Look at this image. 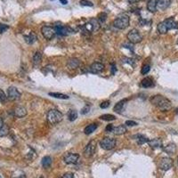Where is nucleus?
Masks as SVG:
<instances>
[{"label": "nucleus", "mask_w": 178, "mask_h": 178, "mask_svg": "<svg viewBox=\"0 0 178 178\" xmlns=\"http://www.w3.org/2000/svg\"><path fill=\"white\" fill-rule=\"evenodd\" d=\"M166 26L168 28V29H178V23L173 19V18H168L167 20L164 21Z\"/></svg>", "instance_id": "f3484780"}, {"label": "nucleus", "mask_w": 178, "mask_h": 178, "mask_svg": "<svg viewBox=\"0 0 178 178\" xmlns=\"http://www.w3.org/2000/svg\"><path fill=\"white\" fill-rule=\"evenodd\" d=\"M49 95L53 98H57V99H62V100H67L69 99V96L67 95L64 94H60V93H49Z\"/></svg>", "instance_id": "c85d7f7f"}, {"label": "nucleus", "mask_w": 178, "mask_h": 178, "mask_svg": "<svg viewBox=\"0 0 178 178\" xmlns=\"http://www.w3.org/2000/svg\"><path fill=\"white\" fill-rule=\"evenodd\" d=\"M116 143H117V141L114 138H110V137H105L103 139L101 140L100 142V146L106 150V151H110V150H112L114 149L116 146Z\"/></svg>", "instance_id": "39448f33"}, {"label": "nucleus", "mask_w": 178, "mask_h": 178, "mask_svg": "<svg viewBox=\"0 0 178 178\" xmlns=\"http://www.w3.org/2000/svg\"><path fill=\"white\" fill-rule=\"evenodd\" d=\"M141 86L144 88H148V87H152L154 86V82L151 78H145L142 80L141 82Z\"/></svg>", "instance_id": "b1692460"}, {"label": "nucleus", "mask_w": 178, "mask_h": 178, "mask_svg": "<svg viewBox=\"0 0 178 178\" xmlns=\"http://www.w3.org/2000/svg\"><path fill=\"white\" fill-rule=\"evenodd\" d=\"M163 150L166 153H168L169 155H173V154H175V152L176 151V146L175 143L171 142V143H168Z\"/></svg>", "instance_id": "4be33fe9"}, {"label": "nucleus", "mask_w": 178, "mask_h": 178, "mask_svg": "<svg viewBox=\"0 0 178 178\" xmlns=\"http://www.w3.org/2000/svg\"><path fill=\"white\" fill-rule=\"evenodd\" d=\"M80 62L79 61V59H76V58H71V59H69L68 62H67V66L71 69V70H75L77 68H79V66Z\"/></svg>", "instance_id": "aec40b11"}, {"label": "nucleus", "mask_w": 178, "mask_h": 178, "mask_svg": "<svg viewBox=\"0 0 178 178\" xmlns=\"http://www.w3.org/2000/svg\"><path fill=\"white\" fill-rule=\"evenodd\" d=\"M104 65L101 62H94L91 66H90V71L93 73H97V72H102L104 70Z\"/></svg>", "instance_id": "ddd939ff"}, {"label": "nucleus", "mask_w": 178, "mask_h": 178, "mask_svg": "<svg viewBox=\"0 0 178 178\" xmlns=\"http://www.w3.org/2000/svg\"><path fill=\"white\" fill-rule=\"evenodd\" d=\"M176 114H177V115H178V108H177V109H176Z\"/></svg>", "instance_id": "3c124183"}, {"label": "nucleus", "mask_w": 178, "mask_h": 178, "mask_svg": "<svg viewBox=\"0 0 178 178\" xmlns=\"http://www.w3.org/2000/svg\"><path fill=\"white\" fill-rule=\"evenodd\" d=\"M41 32H42V35L44 37L45 39L47 40H51L53 39L55 36V31H54V29L51 26H43L41 29Z\"/></svg>", "instance_id": "0eeeda50"}, {"label": "nucleus", "mask_w": 178, "mask_h": 178, "mask_svg": "<svg viewBox=\"0 0 178 178\" xmlns=\"http://www.w3.org/2000/svg\"><path fill=\"white\" fill-rule=\"evenodd\" d=\"M130 4H134V3H137V2H139L140 0H127Z\"/></svg>", "instance_id": "09e8293b"}, {"label": "nucleus", "mask_w": 178, "mask_h": 178, "mask_svg": "<svg viewBox=\"0 0 178 178\" xmlns=\"http://www.w3.org/2000/svg\"><path fill=\"white\" fill-rule=\"evenodd\" d=\"M100 119L104 120V121H112V120H115L116 117L111 114H104L100 117Z\"/></svg>", "instance_id": "473e14b6"}, {"label": "nucleus", "mask_w": 178, "mask_h": 178, "mask_svg": "<svg viewBox=\"0 0 178 178\" xmlns=\"http://www.w3.org/2000/svg\"><path fill=\"white\" fill-rule=\"evenodd\" d=\"M80 5L82 6H94V4L91 1H88V0H81Z\"/></svg>", "instance_id": "e433bc0d"}, {"label": "nucleus", "mask_w": 178, "mask_h": 178, "mask_svg": "<svg viewBox=\"0 0 178 178\" xmlns=\"http://www.w3.org/2000/svg\"><path fill=\"white\" fill-rule=\"evenodd\" d=\"M47 120L50 124H57L62 120V114L57 110H50L47 112Z\"/></svg>", "instance_id": "7ed1b4c3"}, {"label": "nucleus", "mask_w": 178, "mask_h": 178, "mask_svg": "<svg viewBox=\"0 0 178 178\" xmlns=\"http://www.w3.org/2000/svg\"><path fill=\"white\" fill-rule=\"evenodd\" d=\"M173 160L171 158H168V157H165V158H162L160 162V168L162 169V170H169L173 167Z\"/></svg>", "instance_id": "9d476101"}, {"label": "nucleus", "mask_w": 178, "mask_h": 178, "mask_svg": "<svg viewBox=\"0 0 178 178\" xmlns=\"http://www.w3.org/2000/svg\"><path fill=\"white\" fill-rule=\"evenodd\" d=\"M143 1H147V2H148V1H149V0H143Z\"/></svg>", "instance_id": "603ef678"}, {"label": "nucleus", "mask_w": 178, "mask_h": 178, "mask_svg": "<svg viewBox=\"0 0 178 178\" xmlns=\"http://www.w3.org/2000/svg\"><path fill=\"white\" fill-rule=\"evenodd\" d=\"M177 163H178V158H177Z\"/></svg>", "instance_id": "5fc2aeb1"}, {"label": "nucleus", "mask_w": 178, "mask_h": 178, "mask_svg": "<svg viewBox=\"0 0 178 178\" xmlns=\"http://www.w3.org/2000/svg\"><path fill=\"white\" fill-rule=\"evenodd\" d=\"M41 164L43 166L44 168H47L51 166L52 164V158L50 156H45L42 159V161H41Z\"/></svg>", "instance_id": "bb28decb"}, {"label": "nucleus", "mask_w": 178, "mask_h": 178, "mask_svg": "<svg viewBox=\"0 0 178 178\" xmlns=\"http://www.w3.org/2000/svg\"><path fill=\"white\" fill-rule=\"evenodd\" d=\"M39 178H44V177H43V176H40V177H39Z\"/></svg>", "instance_id": "864d4df0"}, {"label": "nucleus", "mask_w": 178, "mask_h": 178, "mask_svg": "<svg viewBox=\"0 0 178 178\" xmlns=\"http://www.w3.org/2000/svg\"><path fill=\"white\" fill-rule=\"evenodd\" d=\"M95 150H96V142L95 140H93L86 146L85 151H84V156L87 159L91 158L95 154Z\"/></svg>", "instance_id": "423d86ee"}, {"label": "nucleus", "mask_w": 178, "mask_h": 178, "mask_svg": "<svg viewBox=\"0 0 178 178\" xmlns=\"http://www.w3.org/2000/svg\"><path fill=\"white\" fill-rule=\"evenodd\" d=\"M176 43H177V44H178V40H177V42H176Z\"/></svg>", "instance_id": "6e6d98bb"}, {"label": "nucleus", "mask_w": 178, "mask_h": 178, "mask_svg": "<svg viewBox=\"0 0 178 178\" xmlns=\"http://www.w3.org/2000/svg\"><path fill=\"white\" fill-rule=\"evenodd\" d=\"M8 29H9L8 25H6V24H3V23H0V34H2V33L6 32Z\"/></svg>", "instance_id": "58836bf2"}, {"label": "nucleus", "mask_w": 178, "mask_h": 178, "mask_svg": "<svg viewBox=\"0 0 178 178\" xmlns=\"http://www.w3.org/2000/svg\"><path fill=\"white\" fill-rule=\"evenodd\" d=\"M53 29H54L55 34L59 36H67L71 32H73V29L71 28L63 26V25H55Z\"/></svg>", "instance_id": "6e6552de"}, {"label": "nucleus", "mask_w": 178, "mask_h": 178, "mask_svg": "<svg viewBox=\"0 0 178 178\" xmlns=\"http://www.w3.org/2000/svg\"><path fill=\"white\" fill-rule=\"evenodd\" d=\"M3 126H4V121H3L2 118H0V128H1Z\"/></svg>", "instance_id": "8fccbe9b"}, {"label": "nucleus", "mask_w": 178, "mask_h": 178, "mask_svg": "<svg viewBox=\"0 0 178 178\" xmlns=\"http://www.w3.org/2000/svg\"><path fill=\"white\" fill-rule=\"evenodd\" d=\"M171 4V0H158L157 3V9L160 11L166 10Z\"/></svg>", "instance_id": "6ab92c4d"}, {"label": "nucleus", "mask_w": 178, "mask_h": 178, "mask_svg": "<svg viewBox=\"0 0 178 178\" xmlns=\"http://www.w3.org/2000/svg\"><path fill=\"white\" fill-rule=\"evenodd\" d=\"M150 71H151V66L149 64H145V65L142 66V70H141V73H142V75H146L147 73H149Z\"/></svg>", "instance_id": "f704fd0d"}, {"label": "nucleus", "mask_w": 178, "mask_h": 178, "mask_svg": "<svg viewBox=\"0 0 178 178\" xmlns=\"http://www.w3.org/2000/svg\"><path fill=\"white\" fill-rule=\"evenodd\" d=\"M127 129H126V125H120L118 126H116L113 128L112 133L116 134V135H122L126 133Z\"/></svg>", "instance_id": "a211bd4d"}, {"label": "nucleus", "mask_w": 178, "mask_h": 178, "mask_svg": "<svg viewBox=\"0 0 178 178\" xmlns=\"http://www.w3.org/2000/svg\"><path fill=\"white\" fill-rule=\"evenodd\" d=\"M134 138H135L136 142H137V143L139 145H142V144H144V143L149 142V139L146 136H144L143 134H136L134 136Z\"/></svg>", "instance_id": "393cba45"}, {"label": "nucleus", "mask_w": 178, "mask_h": 178, "mask_svg": "<svg viewBox=\"0 0 178 178\" xmlns=\"http://www.w3.org/2000/svg\"><path fill=\"white\" fill-rule=\"evenodd\" d=\"M7 93H8V96L7 97L11 100V101H16L19 100L21 96V92H19L15 87H10L7 90Z\"/></svg>", "instance_id": "9b49d317"}, {"label": "nucleus", "mask_w": 178, "mask_h": 178, "mask_svg": "<svg viewBox=\"0 0 178 178\" xmlns=\"http://www.w3.org/2000/svg\"><path fill=\"white\" fill-rule=\"evenodd\" d=\"M90 23L92 24V27H93V32L99 30V29H100V22L98 21L97 19H92L90 21Z\"/></svg>", "instance_id": "7c9ffc66"}, {"label": "nucleus", "mask_w": 178, "mask_h": 178, "mask_svg": "<svg viewBox=\"0 0 178 178\" xmlns=\"http://www.w3.org/2000/svg\"><path fill=\"white\" fill-rule=\"evenodd\" d=\"M129 21H130L129 17L126 14H122L114 20L113 26L118 29H125L129 25Z\"/></svg>", "instance_id": "f03ea898"}, {"label": "nucleus", "mask_w": 178, "mask_h": 178, "mask_svg": "<svg viewBox=\"0 0 178 178\" xmlns=\"http://www.w3.org/2000/svg\"><path fill=\"white\" fill-rule=\"evenodd\" d=\"M109 106H110V101H104V102H103V103L100 104V107H101L102 109H107Z\"/></svg>", "instance_id": "79ce46f5"}, {"label": "nucleus", "mask_w": 178, "mask_h": 178, "mask_svg": "<svg viewBox=\"0 0 178 178\" xmlns=\"http://www.w3.org/2000/svg\"><path fill=\"white\" fill-rule=\"evenodd\" d=\"M125 125L127 126H137L138 124L135 121H133V120H126Z\"/></svg>", "instance_id": "a19ab883"}, {"label": "nucleus", "mask_w": 178, "mask_h": 178, "mask_svg": "<svg viewBox=\"0 0 178 178\" xmlns=\"http://www.w3.org/2000/svg\"><path fill=\"white\" fill-rule=\"evenodd\" d=\"M147 143L152 149H159V148L162 147V141L160 138H154V139L149 140V142Z\"/></svg>", "instance_id": "4468645a"}, {"label": "nucleus", "mask_w": 178, "mask_h": 178, "mask_svg": "<svg viewBox=\"0 0 178 178\" xmlns=\"http://www.w3.org/2000/svg\"><path fill=\"white\" fill-rule=\"evenodd\" d=\"M12 178H26V176L24 175V173H21V175L16 176H13Z\"/></svg>", "instance_id": "49530a36"}, {"label": "nucleus", "mask_w": 178, "mask_h": 178, "mask_svg": "<svg viewBox=\"0 0 178 178\" xmlns=\"http://www.w3.org/2000/svg\"><path fill=\"white\" fill-rule=\"evenodd\" d=\"M117 68H116V64L113 62L111 63V68H110V71H111V75H115V73L117 72Z\"/></svg>", "instance_id": "37998d69"}, {"label": "nucleus", "mask_w": 178, "mask_h": 178, "mask_svg": "<svg viewBox=\"0 0 178 178\" xmlns=\"http://www.w3.org/2000/svg\"><path fill=\"white\" fill-rule=\"evenodd\" d=\"M77 118H78V112H77V110H71L68 112V119H69L70 121H74V120H76Z\"/></svg>", "instance_id": "c756f323"}, {"label": "nucleus", "mask_w": 178, "mask_h": 178, "mask_svg": "<svg viewBox=\"0 0 178 178\" xmlns=\"http://www.w3.org/2000/svg\"><path fill=\"white\" fill-rule=\"evenodd\" d=\"M10 132V129H9L8 126L6 125H4L1 128H0V137H4V136H6Z\"/></svg>", "instance_id": "2f4dec72"}, {"label": "nucleus", "mask_w": 178, "mask_h": 178, "mask_svg": "<svg viewBox=\"0 0 178 178\" xmlns=\"http://www.w3.org/2000/svg\"><path fill=\"white\" fill-rule=\"evenodd\" d=\"M79 154H76V153H67L64 155L63 157V160L66 164L68 165H74V164H77V162L79 161Z\"/></svg>", "instance_id": "1a4fd4ad"}, {"label": "nucleus", "mask_w": 178, "mask_h": 178, "mask_svg": "<svg viewBox=\"0 0 178 178\" xmlns=\"http://www.w3.org/2000/svg\"><path fill=\"white\" fill-rule=\"evenodd\" d=\"M127 102V99H123V100H121V101H119L118 103H116V105L114 106V109H113V110L117 112V113H122L123 112V110H124V106L125 104H126V103Z\"/></svg>", "instance_id": "2eb2a0df"}, {"label": "nucleus", "mask_w": 178, "mask_h": 178, "mask_svg": "<svg viewBox=\"0 0 178 178\" xmlns=\"http://www.w3.org/2000/svg\"><path fill=\"white\" fill-rule=\"evenodd\" d=\"M157 29H158V31L160 32V34H166L168 32V30L164 21H161V22H160L158 24Z\"/></svg>", "instance_id": "cd10ccee"}, {"label": "nucleus", "mask_w": 178, "mask_h": 178, "mask_svg": "<svg viewBox=\"0 0 178 178\" xmlns=\"http://www.w3.org/2000/svg\"><path fill=\"white\" fill-rule=\"evenodd\" d=\"M60 2L62 3V5H63V6H65V5L68 4V1L67 0H60Z\"/></svg>", "instance_id": "de8ad7c7"}, {"label": "nucleus", "mask_w": 178, "mask_h": 178, "mask_svg": "<svg viewBox=\"0 0 178 178\" xmlns=\"http://www.w3.org/2000/svg\"><path fill=\"white\" fill-rule=\"evenodd\" d=\"M96 128H97V124H95V123L94 124H90L85 127L84 133L86 134L87 135H88V134H91L93 132H95L96 130Z\"/></svg>", "instance_id": "a878e982"}, {"label": "nucleus", "mask_w": 178, "mask_h": 178, "mask_svg": "<svg viewBox=\"0 0 178 178\" xmlns=\"http://www.w3.org/2000/svg\"><path fill=\"white\" fill-rule=\"evenodd\" d=\"M62 178H74V176H73V174L72 173H66Z\"/></svg>", "instance_id": "a18cd8bd"}, {"label": "nucleus", "mask_w": 178, "mask_h": 178, "mask_svg": "<svg viewBox=\"0 0 178 178\" xmlns=\"http://www.w3.org/2000/svg\"><path fill=\"white\" fill-rule=\"evenodd\" d=\"M42 62V53L41 52H36L32 58V63L35 66H38Z\"/></svg>", "instance_id": "412c9836"}, {"label": "nucleus", "mask_w": 178, "mask_h": 178, "mask_svg": "<svg viewBox=\"0 0 178 178\" xmlns=\"http://www.w3.org/2000/svg\"><path fill=\"white\" fill-rule=\"evenodd\" d=\"M14 115L17 118H23L27 115V110L25 107L17 106L14 110Z\"/></svg>", "instance_id": "f8f14e48"}, {"label": "nucleus", "mask_w": 178, "mask_h": 178, "mask_svg": "<svg viewBox=\"0 0 178 178\" xmlns=\"http://www.w3.org/2000/svg\"><path fill=\"white\" fill-rule=\"evenodd\" d=\"M113 128H114L113 125H108L106 126V128H105V131L106 132H112Z\"/></svg>", "instance_id": "c03bdc74"}, {"label": "nucleus", "mask_w": 178, "mask_h": 178, "mask_svg": "<svg viewBox=\"0 0 178 178\" xmlns=\"http://www.w3.org/2000/svg\"><path fill=\"white\" fill-rule=\"evenodd\" d=\"M122 62H125V63H127V64H130L131 66H133L134 67L135 66V64H134V60L132 58H128V57H123L122 58Z\"/></svg>", "instance_id": "c9c22d12"}, {"label": "nucleus", "mask_w": 178, "mask_h": 178, "mask_svg": "<svg viewBox=\"0 0 178 178\" xmlns=\"http://www.w3.org/2000/svg\"><path fill=\"white\" fill-rule=\"evenodd\" d=\"M37 34H36L35 32H33V31H31L29 35L24 36V40H25V42H26L27 44H34L37 41Z\"/></svg>", "instance_id": "dca6fc26"}, {"label": "nucleus", "mask_w": 178, "mask_h": 178, "mask_svg": "<svg viewBox=\"0 0 178 178\" xmlns=\"http://www.w3.org/2000/svg\"><path fill=\"white\" fill-rule=\"evenodd\" d=\"M150 101L154 106L159 108L162 111H167V110H170L171 107H172V103H171V102L169 101L168 99L160 95H153L150 99Z\"/></svg>", "instance_id": "f257e3e1"}, {"label": "nucleus", "mask_w": 178, "mask_h": 178, "mask_svg": "<svg viewBox=\"0 0 178 178\" xmlns=\"http://www.w3.org/2000/svg\"><path fill=\"white\" fill-rule=\"evenodd\" d=\"M127 39L129 40V42L131 44H138L140 43L142 40V35L140 34V32L135 29H131L128 33H127V36H126Z\"/></svg>", "instance_id": "20e7f679"}, {"label": "nucleus", "mask_w": 178, "mask_h": 178, "mask_svg": "<svg viewBox=\"0 0 178 178\" xmlns=\"http://www.w3.org/2000/svg\"><path fill=\"white\" fill-rule=\"evenodd\" d=\"M6 100H7V96L6 95L5 92L2 89H0V101L2 103H5V102H6Z\"/></svg>", "instance_id": "4c0bfd02"}, {"label": "nucleus", "mask_w": 178, "mask_h": 178, "mask_svg": "<svg viewBox=\"0 0 178 178\" xmlns=\"http://www.w3.org/2000/svg\"><path fill=\"white\" fill-rule=\"evenodd\" d=\"M89 110H90V106L89 105H86V106L81 110V114L82 115H85V114L88 113Z\"/></svg>", "instance_id": "ea45409f"}, {"label": "nucleus", "mask_w": 178, "mask_h": 178, "mask_svg": "<svg viewBox=\"0 0 178 178\" xmlns=\"http://www.w3.org/2000/svg\"><path fill=\"white\" fill-rule=\"evenodd\" d=\"M106 18H107V14H105V13H101V14H98L97 20L100 23H103V22L106 21Z\"/></svg>", "instance_id": "72a5a7b5"}, {"label": "nucleus", "mask_w": 178, "mask_h": 178, "mask_svg": "<svg viewBox=\"0 0 178 178\" xmlns=\"http://www.w3.org/2000/svg\"><path fill=\"white\" fill-rule=\"evenodd\" d=\"M158 0H149L147 2V10L151 13H155L157 10Z\"/></svg>", "instance_id": "5701e85b"}]
</instances>
